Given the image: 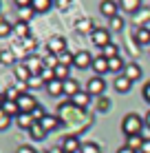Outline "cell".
Instances as JSON below:
<instances>
[{"label": "cell", "mask_w": 150, "mask_h": 153, "mask_svg": "<svg viewBox=\"0 0 150 153\" xmlns=\"http://www.w3.org/2000/svg\"><path fill=\"white\" fill-rule=\"evenodd\" d=\"M143 126H146V122H143V118L137 115V113H128L126 118L121 120V131L128 135V138H132V135H141Z\"/></svg>", "instance_id": "6da1fadb"}, {"label": "cell", "mask_w": 150, "mask_h": 153, "mask_svg": "<svg viewBox=\"0 0 150 153\" xmlns=\"http://www.w3.org/2000/svg\"><path fill=\"white\" fill-rule=\"evenodd\" d=\"M86 91H89V96H104V91H106V80L104 78H100V76H95V78H91L89 84H86Z\"/></svg>", "instance_id": "7a4b0ae2"}, {"label": "cell", "mask_w": 150, "mask_h": 153, "mask_svg": "<svg viewBox=\"0 0 150 153\" xmlns=\"http://www.w3.org/2000/svg\"><path fill=\"white\" fill-rule=\"evenodd\" d=\"M20 107V113H31L35 107H38V100H35L31 93H20V98L15 100Z\"/></svg>", "instance_id": "3957f363"}, {"label": "cell", "mask_w": 150, "mask_h": 153, "mask_svg": "<svg viewBox=\"0 0 150 153\" xmlns=\"http://www.w3.org/2000/svg\"><path fill=\"white\" fill-rule=\"evenodd\" d=\"M93 60L95 58H91L89 51H77V53H73V67H77V69H89V67H93Z\"/></svg>", "instance_id": "277c9868"}, {"label": "cell", "mask_w": 150, "mask_h": 153, "mask_svg": "<svg viewBox=\"0 0 150 153\" xmlns=\"http://www.w3.org/2000/svg\"><path fill=\"white\" fill-rule=\"evenodd\" d=\"M49 53H53V56H62V53H66V40L62 38V36H53V38L49 40Z\"/></svg>", "instance_id": "5b68a950"}, {"label": "cell", "mask_w": 150, "mask_h": 153, "mask_svg": "<svg viewBox=\"0 0 150 153\" xmlns=\"http://www.w3.org/2000/svg\"><path fill=\"white\" fill-rule=\"evenodd\" d=\"M24 65H27V69L31 71V76H40V73L44 71V60L40 56H29L27 58V62H24Z\"/></svg>", "instance_id": "8992f818"}, {"label": "cell", "mask_w": 150, "mask_h": 153, "mask_svg": "<svg viewBox=\"0 0 150 153\" xmlns=\"http://www.w3.org/2000/svg\"><path fill=\"white\" fill-rule=\"evenodd\" d=\"M62 151H66V153H82V142L75 138V135H66L64 140H62V146H60Z\"/></svg>", "instance_id": "52a82bcc"}, {"label": "cell", "mask_w": 150, "mask_h": 153, "mask_svg": "<svg viewBox=\"0 0 150 153\" xmlns=\"http://www.w3.org/2000/svg\"><path fill=\"white\" fill-rule=\"evenodd\" d=\"M91 40H93V45H97V47L104 49L106 45H110V33H108L106 29H95L93 36H91Z\"/></svg>", "instance_id": "ba28073f"}, {"label": "cell", "mask_w": 150, "mask_h": 153, "mask_svg": "<svg viewBox=\"0 0 150 153\" xmlns=\"http://www.w3.org/2000/svg\"><path fill=\"white\" fill-rule=\"evenodd\" d=\"M71 104H73L75 109H80V111H82V109H86V107L91 104V96H89V91H80L77 96H73V98H71Z\"/></svg>", "instance_id": "9c48e42d"}, {"label": "cell", "mask_w": 150, "mask_h": 153, "mask_svg": "<svg viewBox=\"0 0 150 153\" xmlns=\"http://www.w3.org/2000/svg\"><path fill=\"white\" fill-rule=\"evenodd\" d=\"M44 87H46V93H49L51 98H58V96L64 93V82L58 80V78H55V80H51L49 84H44Z\"/></svg>", "instance_id": "30bf717a"}, {"label": "cell", "mask_w": 150, "mask_h": 153, "mask_svg": "<svg viewBox=\"0 0 150 153\" xmlns=\"http://www.w3.org/2000/svg\"><path fill=\"white\" fill-rule=\"evenodd\" d=\"M117 7H119V4H117L115 0H102L100 2V11L104 16H108V18H115L117 16Z\"/></svg>", "instance_id": "8fae6325"}, {"label": "cell", "mask_w": 150, "mask_h": 153, "mask_svg": "<svg viewBox=\"0 0 150 153\" xmlns=\"http://www.w3.org/2000/svg\"><path fill=\"white\" fill-rule=\"evenodd\" d=\"M0 107H2V111L7 113L9 118H18L20 115V107H18V102H13V100H2Z\"/></svg>", "instance_id": "7c38bea8"}, {"label": "cell", "mask_w": 150, "mask_h": 153, "mask_svg": "<svg viewBox=\"0 0 150 153\" xmlns=\"http://www.w3.org/2000/svg\"><path fill=\"white\" fill-rule=\"evenodd\" d=\"M91 69H93V71L97 73V76L102 78V76H104V73L108 71V60H106L104 56H97L95 60H93V67H91Z\"/></svg>", "instance_id": "4fadbf2b"}, {"label": "cell", "mask_w": 150, "mask_h": 153, "mask_svg": "<svg viewBox=\"0 0 150 153\" xmlns=\"http://www.w3.org/2000/svg\"><path fill=\"white\" fill-rule=\"evenodd\" d=\"M124 76H126L130 82H135V80L141 78V67L135 65V62H130V65H126V69H124Z\"/></svg>", "instance_id": "5bb4252c"}, {"label": "cell", "mask_w": 150, "mask_h": 153, "mask_svg": "<svg viewBox=\"0 0 150 153\" xmlns=\"http://www.w3.org/2000/svg\"><path fill=\"white\" fill-rule=\"evenodd\" d=\"M40 124H42V129L49 133V131H55V129L60 126V118H55V115H49V113H46L44 118L40 120Z\"/></svg>", "instance_id": "9a60e30c"}, {"label": "cell", "mask_w": 150, "mask_h": 153, "mask_svg": "<svg viewBox=\"0 0 150 153\" xmlns=\"http://www.w3.org/2000/svg\"><path fill=\"white\" fill-rule=\"evenodd\" d=\"M117 4H119L126 13H135V11L141 9V0H117Z\"/></svg>", "instance_id": "2e32d148"}, {"label": "cell", "mask_w": 150, "mask_h": 153, "mask_svg": "<svg viewBox=\"0 0 150 153\" xmlns=\"http://www.w3.org/2000/svg\"><path fill=\"white\" fill-rule=\"evenodd\" d=\"M75 31H77V33H91V36H93V31H95V27H93V20H91V18L77 20V22H75Z\"/></svg>", "instance_id": "e0dca14e"}, {"label": "cell", "mask_w": 150, "mask_h": 153, "mask_svg": "<svg viewBox=\"0 0 150 153\" xmlns=\"http://www.w3.org/2000/svg\"><path fill=\"white\" fill-rule=\"evenodd\" d=\"M135 40H137L139 47L150 45V29H148V27H139V29L135 31Z\"/></svg>", "instance_id": "ac0fdd59"}, {"label": "cell", "mask_w": 150, "mask_h": 153, "mask_svg": "<svg viewBox=\"0 0 150 153\" xmlns=\"http://www.w3.org/2000/svg\"><path fill=\"white\" fill-rule=\"evenodd\" d=\"M130 84H132V82L121 73V76H117V78H115V84H113V87H115L119 93H128V91H130Z\"/></svg>", "instance_id": "d6986e66"}, {"label": "cell", "mask_w": 150, "mask_h": 153, "mask_svg": "<svg viewBox=\"0 0 150 153\" xmlns=\"http://www.w3.org/2000/svg\"><path fill=\"white\" fill-rule=\"evenodd\" d=\"M15 122H18L20 129H27V131H29L31 126L35 124V120H33V115H31V113H20L18 118H15Z\"/></svg>", "instance_id": "ffe728a7"}, {"label": "cell", "mask_w": 150, "mask_h": 153, "mask_svg": "<svg viewBox=\"0 0 150 153\" xmlns=\"http://www.w3.org/2000/svg\"><path fill=\"white\" fill-rule=\"evenodd\" d=\"M80 91H82V89H80V84H77V82L73 80V78H69V80L64 82V93H66V96H69V98L77 96V93H80Z\"/></svg>", "instance_id": "44dd1931"}, {"label": "cell", "mask_w": 150, "mask_h": 153, "mask_svg": "<svg viewBox=\"0 0 150 153\" xmlns=\"http://www.w3.org/2000/svg\"><path fill=\"white\" fill-rule=\"evenodd\" d=\"M51 2H53V0H33V2H31V9H33L35 13H44V11L51 9Z\"/></svg>", "instance_id": "7402d4cb"}, {"label": "cell", "mask_w": 150, "mask_h": 153, "mask_svg": "<svg viewBox=\"0 0 150 153\" xmlns=\"http://www.w3.org/2000/svg\"><path fill=\"white\" fill-rule=\"evenodd\" d=\"M124 69H126V65H124V60L119 56L117 58H110V60H108V71H113V73H124Z\"/></svg>", "instance_id": "603a6c76"}, {"label": "cell", "mask_w": 150, "mask_h": 153, "mask_svg": "<svg viewBox=\"0 0 150 153\" xmlns=\"http://www.w3.org/2000/svg\"><path fill=\"white\" fill-rule=\"evenodd\" d=\"M143 140H146V138H141V135H132V138H128L126 146H128V149H132V151H141Z\"/></svg>", "instance_id": "cb8c5ba5"}, {"label": "cell", "mask_w": 150, "mask_h": 153, "mask_svg": "<svg viewBox=\"0 0 150 153\" xmlns=\"http://www.w3.org/2000/svg\"><path fill=\"white\" fill-rule=\"evenodd\" d=\"M13 31H15V36H20V38H27V36H29V22H27V20H20V22H15Z\"/></svg>", "instance_id": "d4e9b609"}, {"label": "cell", "mask_w": 150, "mask_h": 153, "mask_svg": "<svg viewBox=\"0 0 150 153\" xmlns=\"http://www.w3.org/2000/svg\"><path fill=\"white\" fill-rule=\"evenodd\" d=\"M29 133H31V138H33V140H44L46 131L42 129V124H40V122H35V124L29 129Z\"/></svg>", "instance_id": "484cf974"}, {"label": "cell", "mask_w": 150, "mask_h": 153, "mask_svg": "<svg viewBox=\"0 0 150 153\" xmlns=\"http://www.w3.org/2000/svg\"><path fill=\"white\" fill-rule=\"evenodd\" d=\"M15 78H20L22 82H29L31 71L27 69V65H15Z\"/></svg>", "instance_id": "4316f807"}, {"label": "cell", "mask_w": 150, "mask_h": 153, "mask_svg": "<svg viewBox=\"0 0 150 153\" xmlns=\"http://www.w3.org/2000/svg\"><path fill=\"white\" fill-rule=\"evenodd\" d=\"M102 56H104L106 60H110V58H117V56H119V49H117V45H113V42H110V45H106L104 49H102Z\"/></svg>", "instance_id": "83f0119b"}, {"label": "cell", "mask_w": 150, "mask_h": 153, "mask_svg": "<svg viewBox=\"0 0 150 153\" xmlns=\"http://www.w3.org/2000/svg\"><path fill=\"white\" fill-rule=\"evenodd\" d=\"M15 62V53L9 49H2L0 51V65H13Z\"/></svg>", "instance_id": "f1b7e54d"}, {"label": "cell", "mask_w": 150, "mask_h": 153, "mask_svg": "<svg viewBox=\"0 0 150 153\" xmlns=\"http://www.w3.org/2000/svg\"><path fill=\"white\" fill-rule=\"evenodd\" d=\"M55 78H58V80H62V82H66V80H69V67L58 65V67H55Z\"/></svg>", "instance_id": "f546056e"}, {"label": "cell", "mask_w": 150, "mask_h": 153, "mask_svg": "<svg viewBox=\"0 0 150 153\" xmlns=\"http://www.w3.org/2000/svg\"><path fill=\"white\" fill-rule=\"evenodd\" d=\"M40 78L44 80V84H49L51 80H55V69H51V67H44V71L40 73Z\"/></svg>", "instance_id": "4dcf8cb0"}, {"label": "cell", "mask_w": 150, "mask_h": 153, "mask_svg": "<svg viewBox=\"0 0 150 153\" xmlns=\"http://www.w3.org/2000/svg\"><path fill=\"white\" fill-rule=\"evenodd\" d=\"M82 153H102V146L95 142H86V144H82Z\"/></svg>", "instance_id": "1f68e13d"}, {"label": "cell", "mask_w": 150, "mask_h": 153, "mask_svg": "<svg viewBox=\"0 0 150 153\" xmlns=\"http://www.w3.org/2000/svg\"><path fill=\"white\" fill-rule=\"evenodd\" d=\"M11 31H13L11 22H7V20H2V22H0V38H7Z\"/></svg>", "instance_id": "d6a6232c"}, {"label": "cell", "mask_w": 150, "mask_h": 153, "mask_svg": "<svg viewBox=\"0 0 150 153\" xmlns=\"http://www.w3.org/2000/svg\"><path fill=\"white\" fill-rule=\"evenodd\" d=\"M110 29H113V31H121V29H124V18H121V16L110 18Z\"/></svg>", "instance_id": "836d02e7"}, {"label": "cell", "mask_w": 150, "mask_h": 153, "mask_svg": "<svg viewBox=\"0 0 150 153\" xmlns=\"http://www.w3.org/2000/svg\"><path fill=\"white\" fill-rule=\"evenodd\" d=\"M27 84H29L31 89H40V87H42V84H44V80H42V78H40V76H31Z\"/></svg>", "instance_id": "e575fe53"}, {"label": "cell", "mask_w": 150, "mask_h": 153, "mask_svg": "<svg viewBox=\"0 0 150 153\" xmlns=\"http://www.w3.org/2000/svg\"><path fill=\"white\" fill-rule=\"evenodd\" d=\"M9 122H11V118H9V115L2 111V107H0V131H4V129H7Z\"/></svg>", "instance_id": "d590c367"}, {"label": "cell", "mask_w": 150, "mask_h": 153, "mask_svg": "<svg viewBox=\"0 0 150 153\" xmlns=\"http://www.w3.org/2000/svg\"><path fill=\"white\" fill-rule=\"evenodd\" d=\"M31 115H33V120H35V122H40V120H42V118H44L46 113H44V109H42V107H40V104H38V107H35L33 111H31Z\"/></svg>", "instance_id": "8d00e7d4"}, {"label": "cell", "mask_w": 150, "mask_h": 153, "mask_svg": "<svg viewBox=\"0 0 150 153\" xmlns=\"http://www.w3.org/2000/svg\"><path fill=\"white\" fill-rule=\"evenodd\" d=\"M60 65H64V67H71V65H73V56H71L69 51H66V53H62V56H60Z\"/></svg>", "instance_id": "74e56055"}, {"label": "cell", "mask_w": 150, "mask_h": 153, "mask_svg": "<svg viewBox=\"0 0 150 153\" xmlns=\"http://www.w3.org/2000/svg\"><path fill=\"white\" fill-rule=\"evenodd\" d=\"M108 107H110V102H108V98L102 96L100 102H97V111H108Z\"/></svg>", "instance_id": "f35d334b"}, {"label": "cell", "mask_w": 150, "mask_h": 153, "mask_svg": "<svg viewBox=\"0 0 150 153\" xmlns=\"http://www.w3.org/2000/svg\"><path fill=\"white\" fill-rule=\"evenodd\" d=\"M31 2H33V0H13V4H15L18 9H29Z\"/></svg>", "instance_id": "ab89813d"}, {"label": "cell", "mask_w": 150, "mask_h": 153, "mask_svg": "<svg viewBox=\"0 0 150 153\" xmlns=\"http://www.w3.org/2000/svg\"><path fill=\"white\" fill-rule=\"evenodd\" d=\"M141 96H143V100H146V102L150 104V80L143 84V89H141Z\"/></svg>", "instance_id": "60d3db41"}, {"label": "cell", "mask_w": 150, "mask_h": 153, "mask_svg": "<svg viewBox=\"0 0 150 153\" xmlns=\"http://www.w3.org/2000/svg\"><path fill=\"white\" fill-rule=\"evenodd\" d=\"M15 153H35V149H33V146H29V144H22V146L15 149Z\"/></svg>", "instance_id": "b9f144b4"}, {"label": "cell", "mask_w": 150, "mask_h": 153, "mask_svg": "<svg viewBox=\"0 0 150 153\" xmlns=\"http://www.w3.org/2000/svg\"><path fill=\"white\" fill-rule=\"evenodd\" d=\"M141 153H150V138L143 140V146H141Z\"/></svg>", "instance_id": "7bdbcfd3"}, {"label": "cell", "mask_w": 150, "mask_h": 153, "mask_svg": "<svg viewBox=\"0 0 150 153\" xmlns=\"http://www.w3.org/2000/svg\"><path fill=\"white\" fill-rule=\"evenodd\" d=\"M69 2H71V0H58V7L60 9H66V7H69Z\"/></svg>", "instance_id": "ee69618b"}, {"label": "cell", "mask_w": 150, "mask_h": 153, "mask_svg": "<svg viewBox=\"0 0 150 153\" xmlns=\"http://www.w3.org/2000/svg\"><path fill=\"white\" fill-rule=\"evenodd\" d=\"M117 153H137V151H132V149H128V146H121Z\"/></svg>", "instance_id": "f6af8a7d"}, {"label": "cell", "mask_w": 150, "mask_h": 153, "mask_svg": "<svg viewBox=\"0 0 150 153\" xmlns=\"http://www.w3.org/2000/svg\"><path fill=\"white\" fill-rule=\"evenodd\" d=\"M143 122H146V126H148V129H150V111L146 113V118H143Z\"/></svg>", "instance_id": "bcb514c9"}, {"label": "cell", "mask_w": 150, "mask_h": 153, "mask_svg": "<svg viewBox=\"0 0 150 153\" xmlns=\"http://www.w3.org/2000/svg\"><path fill=\"white\" fill-rule=\"evenodd\" d=\"M53 153H66V151H62V149H58V151H53Z\"/></svg>", "instance_id": "7dc6e473"}, {"label": "cell", "mask_w": 150, "mask_h": 153, "mask_svg": "<svg viewBox=\"0 0 150 153\" xmlns=\"http://www.w3.org/2000/svg\"><path fill=\"white\" fill-rule=\"evenodd\" d=\"M2 20H4V18H2V16H0V22H2Z\"/></svg>", "instance_id": "c3c4849f"}]
</instances>
